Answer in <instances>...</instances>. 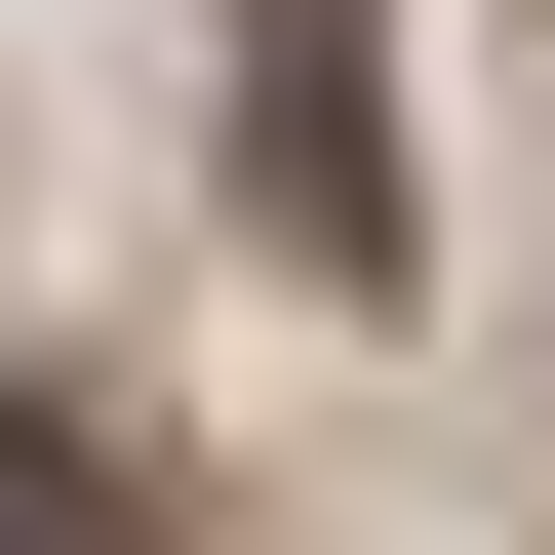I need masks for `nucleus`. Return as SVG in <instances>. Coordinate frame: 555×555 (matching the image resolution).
<instances>
[{
	"instance_id": "f257e3e1",
	"label": "nucleus",
	"mask_w": 555,
	"mask_h": 555,
	"mask_svg": "<svg viewBox=\"0 0 555 555\" xmlns=\"http://www.w3.org/2000/svg\"><path fill=\"white\" fill-rule=\"evenodd\" d=\"M238 238H278V278H397V80H358V0H238Z\"/></svg>"
},
{
	"instance_id": "f03ea898",
	"label": "nucleus",
	"mask_w": 555,
	"mask_h": 555,
	"mask_svg": "<svg viewBox=\"0 0 555 555\" xmlns=\"http://www.w3.org/2000/svg\"><path fill=\"white\" fill-rule=\"evenodd\" d=\"M0 555H159V516H119V476L40 437V397H0Z\"/></svg>"
}]
</instances>
